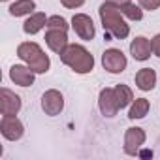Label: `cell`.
<instances>
[{
    "instance_id": "1",
    "label": "cell",
    "mask_w": 160,
    "mask_h": 160,
    "mask_svg": "<svg viewBox=\"0 0 160 160\" xmlns=\"http://www.w3.org/2000/svg\"><path fill=\"white\" fill-rule=\"evenodd\" d=\"M98 13H100V21H102V27H104L108 36H111L115 40H124L130 34V27L126 25L124 15L117 6H113L109 2H104L100 6Z\"/></svg>"
},
{
    "instance_id": "2",
    "label": "cell",
    "mask_w": 160,
    "mask_h": 160,
    "mask_svg": "<svg viewBox=\"0 0 160 160\" xmlns=\"http://www.w3.org/2000/svg\"><path fill=\"white\" fill-rule=\"evenodd\" d=\"M60 60L70 66L75 73H89L94 68V58L92 55L79 43H68V47L58 55Z\"/></svg>"
},
{
    "instance_id": "3",
    "label": "cell",
    "mask_w": 160,
    "mask_h": 160,
    "mask_svg": "<svg viewBox=\"0 0 160 160\" xmlns=\"http://www.w3.org/2000/svg\"><path fill=\"white\" fill-rule=\"evenodd\" d=\"M17 57L27 62V66H30L36 73H45L51 66L49 57L43 53V49L36 43V42H23L17 47Z\"/></svg>"
},
{
    "instance_id": "4",
    "label": "cell",
    "mask_w": 160,
    "mask_h": 160,
    "mask_svg": "<svg viewBox=\"0 0 160 160\" xmlns=\"http://www.w3.org/2000/svg\"><path fill=\"white\" fill-rule=\"evenodd\" d=\"M126 64H128V60H126V57H124V53L121 49L111 47V49H106L104 55H102V66L109 73H121V72H124Z\"/></svg>"
},
{
    "instance_id": "5",
    "label": "cell",
    "mask_w": 160,
    "mask_h": 160,
    "mask_svg": "<svg viewBox=\"0 0 160 160\" xmlns=\"http://www.w3.org/2000/svg\"><path fill=\"white\" fill-rule=\"evenodd\" d=\"M72 28H73V32L79 38L85 40V42H91L94 38V34H96L94 23H92V19L87 13H75L72 17Z\"/></svg>"
},
{
    "instance_id": "6",
    "label": "cell",
    "mask_w": 160,
    "mask_h": 160,
    "mask_svg": "<svg viewBox=\"0 0 160 160\" xmlns=\"http://www.w3.org/2000/svg\"><path fill=\"white\" fill-rule=\"evenodd\" d=\"M0 132H2V136L6 139L17 141V139L23 138L25 126H23V122L15 115H2V121H0Z\"/></svg>"
},
{
    "instance_id": "7",
    "label": "cell",
    "mask_w": 160,
    "mask_h": 160,
    "mask_svg": "<svg viewBox=\"0 0 160 160\" xmlns=\"http://www.w3.org/2000/svg\"><path fill=\"white\" fill-rule=\"evenodd\" d=\"M42 109L45 111V115H51V117L58 115L64 109V96L55 89L45 91L42 96Z\"/></svg>"
},
{
    "instance_id": "8",
    "label": "cell",
    "mask_w": 160,
    "mask_h": 160,
    "mask_svg": "<svg viewBox=\"0 0 160 160\" xmlns=\"http://www.w3.org/2000/svg\"><path fill=\"white\" fill-rule=\"evenodd\" d=\"M145 130L143 128H138V126H132L126 130L124 134V152L130 154V156H136L138 151L141 149V145L145 143Z\"/></svg>"
},
{
    "instance_id": "9",
    "label": "cell",
    "mask_w": 160,
    "mask_h": 160,
    "mask_svg": "<svg viewBox=\"0 0 160 160\" xmlns=\"http://www.w3.org/2000/svg\"><path fill=\"white\" fill-rule=\"evenodd\" d=\"M19 109H21V98L13 91L2 87L0 89V113L2 115H17Z\"/></svg>"
},
{
    "instance_id": "10",
    "label": "cell",
    "mask_w": 160,
    "mask_h": 160,
    "mask_svg": "<svg viewBox=\"0 0 160 160\" xmlns=\"http://www.w3.org/2000/svg\"><path fill=\"white\" fill-rule=\"evenodd\" d=\"M98 108H100L104 117H115L117 115L119 106H117V98H115V91L113 89H102L100 91Z\"/></svg>"
},
{
    "instance_id": "11",
    "label": "cell",
    "mask_w": 160,
    "mask_h": 160,
    "mask_svg": "<svg viewBox=\"0 0 160 160\" xmlns=\"http://www.w3.org/2000/svg\"><path fill=\"white\" fill-rule=\"evenodd\" d=\"M34 70L30 66H21V64H15L10 68V79L19 85V87H30L34 83Z\"/></svg>"
},
{
    "instance_id": "12",
    "label": "cell",
    "mask_w": 160,
    "mask_h": 160,
    "mask_svg": "<svg viewBox=\"0 0 160 160\" xmlns=\"http://www.w3.org/2000/svg\"><path fill=\"white\" fill-rule=\"evenodd\" d=\"M45 43H47V47H49L53 53L60 55V53L68 47V36H66V30L47 28V32H45Z\"/></svg>"
},
{
    "instance_id": "13",
    "label": "cell",
    "mask_w": 160,
    "mask_h": 160,
    "mask_svg": "<svg viewBox=\"0 0 160 160\" xmlns=\"http://www.w3.org/2000/svg\"><path fill=\"white\" fill-rule=\"evenodd\" d=\"M152 53V45H151V40H147L145 36H138L132 40L130 43V55L136 58V60H147Z\"/></svg>"
},
{
    "instance_id": "14",
    "label": "cell",
    "mask_w": 160,
    "mask_h": 160,
    "mask_svg": "<svg viewBox=\"0 0 160 160\" xmlns=\"http://www.w3.org/2000/svg\"><path fill=\"white\" fill-rule=\"evenodd\" d=\"M156 85V72L152 68H141L136 73V87L139 91H152Z\"/></svg>"
},
{
    "instance_id": "15",
    "label": "cell",
    "mask_w": 160,
    "mask_h": 160,
    "mask_svg": "<svg viewBox=\"0 0 160 160\" xmlns=\"http://www.w3.org/2000/svg\"><path fill=\"white\" fill-rule=\"evenodd\" d=\"M47 21H49V17H45V13H32L27 21H25V25H23V30L27 32V34H38L43 27H47Z\"/></svg>"
},
{
    "instance_id": "16",
    "label": "cell",
    "mask_w": 160,
    "mask_h": 160,
    "mask_svg": "<svg viewBox=\"0 0 160 160\" xmlns=\"http://www.w3.org/2000/svg\"><path fill=\"white\" fill-rule=\"evenodd\" d=\"M34 10H36L34 0H15V2L10 6V15L23 17V15H30Z\"/></svg>"
},
{
    "instance_id": "17",
    "label": "cell",
    "mask_w": 160,
    "mask_h": 160,
    "mask_svg": "<svg viewBox=\"0 0 160 160\" xmlns=\"http://www.w3.org/2000/svg\"><path fill=\"white\" fill-rule=\"evenodd\" d=\"M113 91H115V98H117L119 109H124L126 106H130V104L134 102V92H132L130 87H126V85H117Z\"/></svg>"
},
{
    "instance_id": "18",
    "label": "cell",
    "mask_w": 160,
    "mask_h": 160,
    "mask_svg": "<svg viewBox=\"0 0 160 160\" xmlns=\"http://www.w3.org/2000/svg\"><path fill=\"white\" fill-rule=\"evenodd\" d=\"M149 113V100L147 98H136L130 106V111H128V119L136 121V119H143L145 115Z\"/></svg>"
},
{
    "instance_id": "19",
    "label": "cell",
    "mask_w": 160,
    "mask_h": 160,
    "mask_svg": "<svg viewBox=\"0 0 160 160\" xmlns=\"http://www.w3.org/2000/svg\"><path fill=\"white\" fill-rule=\"evenodd\" d=\"M119 10H121L122 15H124L126 19H130V21H141V17H143V10H141V6H136V4H132V2L121 6Z\"/></svg>"
},
{
    "instance_id": "20",
    "label": "cell",
    "mask_w": 160,
    "mask_h": 160,
    "mask_svg": "<svg viewBox=\"0 0 160 160\" xmlns=\"http://www.w3.org/2000/svg\"><path fill=\"white\" fill-rule=\"evenodd\" d=\"M47 28L68 30V23H66V19H64V17H60V15H53V17H49V21H47Z\"/></svg>"
},
{
    "instance_id": "21",
    "label": "cell",
    "mask_w": 160,
    "mask_h": 160,
    "mask_svg": "<svg viewBox=\"0 0 160 160\" xmlns=\"http://www.w3.org/2000/svg\"><path fill=\"white\" fill-rule=\"evenodd\" d=\"M139 6L143 10H149V12H154L160 8V0H139Z\"/></svg>"
},
{
    "instance_id": "22",
    "label": "cell",
    "mask_w": 160,
    "mask_h": 160,
    "mask_svg": "<svg viewBox=\"0 0 160 160\" xmlns=\"http://www.w3.org/2000/svg\"><path fill=\"white\" fill-rule=\"evenodd\" d=\"M60 4L68 10H75V8H81L85 4V0H60Z\"/></svg>"
},
{
    "instance_id": "23",
    "label": "cell",
    "mask_w": 160,
    "mask_h": 160,
    "mask_svg": "<svg viewBox=\"0 0 160 160\" xmlns=\"http://www.w3.org/2000/svg\"><path fill=\"white\" fill-rule=\"evenodd\" d=\"M151 45H152V53L160 58V34H156V36L151 40Z\"/></svg>"
},
{
    "instance_id": "24",
    "label": "cell",
    "mask_w": 160,
    "mask_h": 160,
    "mask_svg": "<svg viewBox=\"0 0 160 160\" xmlns=\"http://www.w3.org/2000/svg\"><path fill=\"white\" fill-rule=\"evenodd\" d=\"M106 2H109V4H113V6H117V8H121V6L128 4L130 0H106Z\"/></svg>"
},
{
    "instance_id": "25",
    "label": "cell",
    "mask_w": 160,
    "mask_h": 160,
    "mask_svg": "<svg viewBox=\"0 0 160 160\" xmlns=\"http://www.w3.org/2000/svg\"><path fill=\"white\" fill-rule=\"evenodd\" d=\"M2 2H8V0H2Z\"/></svg>"
}]
</instances>
